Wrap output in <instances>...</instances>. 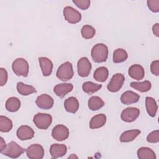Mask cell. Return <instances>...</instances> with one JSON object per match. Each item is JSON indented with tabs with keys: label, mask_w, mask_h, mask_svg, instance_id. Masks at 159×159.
Masks as SVG:
<instances>
[{
	"label": "cell",
	"mask_w": 159,
	"mask_h": 159,
	"mask_svg": "<svg viewBox=\"0 0 159 159\" xmlns=\"http://www.w3.org/2000/svg\"><path fill=\"white\" fill-rule=\"evenodd\" d=\"M91 54L92 59L94 62H104L108 57V48L104 43H97L93 47Z\"/></svg>",
	"instance_id": "1"
},
{
	"label": "cell",
	"mask_w": 159,
	"mask_h": 159,
	"mask_svg": "<svg viewBox=\"0 0 159 159\" xmlns=\"http://www.w3.org/2000/svg\"><path fill=\"white\" fill-rule=\"evenodd\" d=\"M12 70L17 76L27 77L29 74V65L24 58H17L12 62Z\"/></svg>",
	"instance_id": "2"
},
{
	"label": "cell",
	"mask_w": 159,
	"mask_h": 159,
	"mask_svg": "<svg viewBox=\"0 0 159 159\" xmlns=\"http://www.w3.org/2000/svg\"><path fill=\"white\" fill-rule=\"evenodd\" d=\"M74 75L72 64L69 61H66L62 63L58 68L56 75L57 77L63 81H66L71 80Z\"/></svg>",
	"instance_id": "3"
},
{
	"label": "cell",
	"mask_w": 159,
	"mask_h": 159,
	"mask_svg": "<svg viewBox=\"0 0 159 159\" xmlns=\"http://www.w3.org/2000/svg\"><path fill=\"white\" fill-rule=\"evenodd\" d=\"M25 152L24 148L18 145L16 142L11 141L7 145L6 148L1 152L4 155L12 158L19 157Z\"/></svg>",
	"instance_id": "4"
},
{
	"label": "cell",
	"mask_w": 159,
	"mask_h": 159,
	"mask_svg": "<svg viewBox=\"0 0 159 159\" xmlns=\"http://www.w3.org/2000/svg\"><path fill=\"white\" fill-rule=\"evenodd\" d=\"M33 122L37 128L46 130L52 122V117L48 114L37 113L34 116Z\"/></svg>",
	"instance_id": "5"
},
{
	"label": "cell",
	"mask_w": 159,
	"mask_h": 159,
	"mask_svg": "<svg viewBox=\"0 0 159 159\" xmlns=\"http://www.w3.org/2000/svg\"><path fill=\"white\" fill-rule=\"evenodd\" d=\"M63 13L65 19L70 24H75L81 20V13L71 6L65 7Z\"/></svg>",
	"instance_id": "6"
},
{
	"label": "cell",
	"mask_w": 159,
	"mask_h": 159,
	"mask_svg": "<svg viewBox=\"0 0 159 159\" xmlns=\"http://www.w3.org/2000/svg\"><path fill=\"white\" fill-rule=\"evenodd\" d=\"M124 81L125 77L122 74L116 73L114 75L107 86L108 91L111 93H116L119 91L122 87Z\"/></svg>",
	"instance_id": "7"
},
{
	"label": "cell",
	"mask_w": 159,
	"mask_h": 159,
	"mask_svg": "<svg viewBox=\"0 0 159 159\" xmlns=\"http://www.w3.org/2000/svg\"><path fill=\"white\" fill-rule=\"evenodd\" d=\"M52 136L57 141L65 140L69 137V130L64 125H57L52 129Z\"/></svg>",
	"instance_id": "8"
},
{
	"label": "cell",
	"mask_w": 159,
	"mask_h": 159,
	"mask_svg": "<svg viewBox=\"0 0 159 159\" xmlns=\"http://www.w3.org/2000/svg\"><path fill=\"white\" fill-rule=\"evenodd\" d=\"M140 115V110L137 107H129L124 109L120 114L121 119L125 122H132Z\"/></svg>",
	"instance_id": "9"
},
{
	"label": "cell",
	"mask_w": 159,
	"mask_h": 159,
	"mask_svg": "<svg viewBox=\"0 0 159 159\" xmlns=\"http://www.w3.org/2000/svg\"><path fill=\"white\" fill-rule=\"evenodd\" d=\"M91 64L87 57L81 58L77 63V70L79 76L87 77L91 70Z\"/></svg>",
	"instance_id": "10"
},
{
	"label": "cell",
	"mask_w": 159,
	"mask_h": 159,
	"mask_svg": "<svg viewBox=\"0 0 159 159\" xmlns=\"http://www.w3.org/2000/svg\"><path fill=\"white\" fill-rule=\"evenodd\" d=\"M27 157L30 159H42L44 156L43 147L40 144H32L25 150Z\"/></svg>",
	"instance_id": "11"
},
{
	"label": "cell",
	"mask_w": 159,
	"mask_h": 159,
	"mask_svg": "<svg viewBox=\"0 0 159 159\" xmlns=\"http://www.w3.org/2000/svg\"><path fill=\"white\" fill-rule=\"evenodd\" d=\"M37 106L42 109H50L53 106V99L47 94H42L39 96L35 101Z\"/></svg>",
	"instance_id": "12"
},
{
	"label": "cell",
	"mask_w": 159,
	"mask_h": 159,
	"mask_svg": "<svg viewBox=\"0 0 159 159\" xmlns=\"http://www.w3.org/2000/svg\"><path fill=\"white\" fill-rule=\"evenodd\" d=\"M16 134L20 140H28L34 137V131L30 126L24 125L18 128Z\"/></svg>",
	"instance_id": "13"
},
{
	"label": "cell",
	"mask_w": 159,
	"mask_h": 159,
	"mask_svg": "<svg viewBox=\"0 0 159 159\" xmlns=\"http://www.w3.org/2000/svg\"><path fill=\"white\" fill-rule=\"evenodd\" d=\"M67 152V147L64 144L54 143L50 147V154L52 158H57L64 156Z\"/></svg>",
	"instance_id": "14"
},
{
	"label": "cell",
	"mask_w": 159,
	"mask_h": 159,
	"mask_svg": "<svg viewBox=\"0 0 159 159\" xmlns=\"http://www.w3.org/2000/svg\"><path fill=\"white\" fill-rule=\"evenodd\" d=\"M128 73L132 78L137 81L142 80L145 76V71L143 68L138 64H134L130 66Z\"/></svg>",
	"instance_id": "15"
},
{
	"label": "cell",
	"mask_w": 159,
	"mask_h": 159,
	"mask_svg": "<svg viewBox=\"0 0 159 159\" xmlns=\"http://www.w3.org/2000/svg\"><path fill=\"white\" fill-rule=\"evenodd\" d=\"M39 61L43 75L44 76H50L53 70V66L52 61L47 57L39 58Z\"/></svg>",
	"instance_id": "16"
},
{
	"label": "cell",
	"mask_w": 159,
	"mask_h": 159,
	"mask_svg": "<svg viewBox=\"0 0 159 159\" xmlns=\"http://www.w3.org/2000/svg\"><path fill=\"white\" fill-rule=\"evenodd\" d=\"M73 88V86L71 83H60L58 84L53 88V91L55 94L60 97L63 98L68 93L71 92Z\"/></svg>",
	"instance_id": "17"
},
{
	"label": "cell",
	"mask_w": 159,
	"mask_h": 159,
	"mask_svg": "<svg viewBox=\"0 0 159 159\" xmlns=\"http://www.w3.org/2000/svg\"><path fill=\"white\" fill-rule=\"evenodd\" d=\"M140 99V96L132 91L124 92L120 96V101L125 105L132 104L137 102Z\"/></svg>",
	"instance_id": "18"
},
{
	"label": "cell",
	"mask_w": 159,
	"mask_h": 159,
	"mask_svg": "<svg viewBox=\"0 0 159 159\" xmlns=\"http://www.w3.org/2000/svg\"><path fill=\"white\" fill-rule=\"evenodd\" d=\"M64 107L67 112L75 114L78 110L79 102L76 98L73 96L70 97L65 100Z\"/></svg>",
	"instance_id": "19"
},
{
	"label": "cell",
	"mask_w": 159,
	"mask_h": 159,
	"mask_svg": "<svg viewBox=\"0 0 159 159\" xmlns=\"http://www.w3.org/2000/svg\"><path fill=\"white\" fill-rule=\"evenodd\" d=\"M106 116L104 114H99L93 116L89 122V127L91 129L100 128L105 125Z\"/></svg>",
	"instance_id": "20"
},
{
	"label": "cell",
	"mask_w": 159,
	"mask_h": 159,
	"mask_svg": "<svg viewBox=\"0 0 159 159\" xmlns=\"http://www.w3.org/2000/svg\"><path fill=\"white\" fill-rule=\"evenodd\" d=\"M145 107L146 110L148 115L152 117L156 116L157 109H158V105L157 104L156 101L154 98L152 97L147 96L145 98Z\"/></svg>",
	"instance_id": "21"
},
{
	"label": "cell",
	"mask_w": 159,
	"mask_h": 159,
	"mask_svg": "<svg viewBox=\"0 0 159 159\" xmlns=\"http://www.w3.org/2000/svg\"><path fill=\"white\" fill-rule=\"evenodd\" d=\"M140 130L138 129L129 130L124 132L120 137V141L121 142H130L133 141L139 134Z\"/></svg>",
	"instance_id": "22"
},
{
	"label": "cell",
	"mask_w": 159,
	"mask_h": 159,
	"mask_svg": "<svg viewBox=\"0 0 159 159\" xmlns=\"http://www.w3.org/2000/svg\"><path fill=\"white\" fill-rule=\"evenodd\" d=\"M5 106L7 111L14 112L17 111L20 107V101L16 97H11L7 99Z\"/></svg>",
	"instance_id": "23"
},
{
	"label": "cell",
	"mask_w": 159,
	"mask_h": 159,
	"mask_svg": "<svg viewBox=\"0 0 159 159\" xmlns=\"http://www.w3.org/2000/svg\"><path fill=\"white\" fill-rule=\"evenodd\" d=\"M16 88L18 93L22 96H28L37 92L34 86L25 84L22 82H18L17 83Z\"/></svg>",
	"instance_id": "24"
},
{
	"label": "cell",
	"mask_w": 159,
	"mask_h": 159,
	"mask_svg": "<svg viewBox=\"0 0 159 159\" xmlns=\"http://www.w3.org/2000/svg\"><path fill=\"white\" fill-rule=\"evenodd\" d=\"M109 71L106 67L101 66L98 68L94 72L93 77L98 82H104L108 78Z\"/></svg>",
	"instance_id": "25"
},
{
	"label": "cell",
	"mask_w": 159,
	"mask_h": 159,
	"mask_svg": "<svg viewBox=\"0 0 159 159\" xmlns=\"http://www.w3.org/2000/svg\"><path fill=\"white\" fill-rule=\"evenodd\" d=\"M137 157L139 159H155V152L148 147H141L137 152Z\"/></svg>",
	"instance_id": "26"
},
{
	"label": "cell",
	"mask_w": 159,
	"mask_h": 159,
	"mask_svg": "<svg viewBox=\"0 0 159 159\" xmlns=\"http://www.w3.org/2000/svg\"><path fill=\"white\" fill-rule=\"evenodd\" d=\"M104 102L99 96H92L88 102V107L91 111H97L104 106Z\"/></svg>",
	"instance_id": "27"
},
{
	"label": "cell",
	"mask_w": 159,
	"mask_h": 159,
	"mask_svg": "<svg viewBox=\"0 0 159 159\" xmlns=\"http://www.w3.org/2000/svg\"><path fill=\"white\" fill-rule=\"evenodd\" d=\"M130 86L134 89H136L142 93L148 91L152 87L151 83L147 80L142 82H132L130 83Z\"/></svg>",
	"instance_id": "28"
},
{
	"label": "cell",
	"mask_w": 159,
	"mask_h": 159,
	"mask_svg": "<svg viewBox=\"0 0 159 159\" xmlns=\"http://www.w3.org/2000/svg\"><path fill=\"white\" fill-rule=\"evenodd\" d=\"M128 58L127 52L123 48H117L113 52V61L115 63H122L125 61Z\"/></svg>",
	"instance_id": "29"
},
{
	"label": "cell",
	"mask_w": 159,
	"mask_h": 159,
	"mask_svg": "<svg viewBox=\"0 0 159 159\" xmlns=\"http://www.w3.org/2000/svg\"><path fill=\"white\" fill-rule=\"evenodd\" d=\"M102 88L101 84L94 83L91 81H86L82 85L83 91L89 94L97 92Z\"/></svg>",
	"instance_id": "30"
},
{
	"label": "cell",
	"mask_w": 159,
	"mask_h": 159,
	"mask_svg": "<svg viewBox=\"0 0 159 159\" xmlns=\"http://www.w3.org/2000/svg\"><path fill=\"white\" fill-rule=\"evenodd\" d=\"M12 128V122L8 117L0 116V131L1 132H8Z\"/></svg>",
	"instance_id": "31"
},
{
	"label": "cell",
	"mask_w": 159,
	"mask_h": 159,
	"mask_svg": "<svg viewBox=\"0 0 159 159\" xmlns=\"http://www.w3.org/2000/svg\"><path fill=\"white\" fill-rule=\"evenodd\" d=\"M81 34L84 39H90L94 36L96 34V30L91 25H85L81 28Z\"/></svg>",
	"instance_id": "32"
},
{
	"label": "cell",
	"mask_w": 159,
	"mask_h": 159,
	"mask_svg": "<svg viewBox=\"0 0 159 159\" xmlns=\"http://www.w3.org/2000/svg\"><path fill=\"white\" fill-rule=\"evenodd\" d=\"M73 2L82 10H86L90 6L89 0H73Z\"/></svg>",
	"instance_id": "33"
},
{
	"label": "cell",
	"mask_w": 159,
	"mask_h": 159,
	"mask_svg": "<svg viewBox=\"0 0 159 159\" xmlns=\"http://www.w3.org/2000/svg\"><path fill=\"white\" fill-rule=\"evenodd\" d=\"M147 141L149 143H158L159 142L158 130H156L150 132L147 137Z\"/></svg>",
	"instance_id": "34"
},
{
	"label": "cell",
	"mask_w": 159,
	"mask_h": 159,
	"mask_svg": "<svg viewBox=\"0 0 159 159\" xmlns=\"http://www.w3.org/2000/svg\"><path fill=\"white\" fill-rule=\"evenodd\" d=\"M147 6L153 12L159 11V0H148L147 1Z\"/></svg>",
	"instance_id": "35"
},
{
	"label": "cell",
	"mask_w": 159,
	"mask_h": 159,
	"mask_svg": "<svg viewBox=\"0 0 159 159\" xmlns=\"http://www.w3.org/2000/svg\"><path fill=\"white\" fill-rule=\"evenodd\" d=\"M8 78L7 72L3 68H0V86H3L7 82Z\"/></svg>",
	"instance_id": "36"
},
{
	"label": "cell",
	"mask_w": 159,
	"mask_h": 159,
	"mask_svg": "<svg viewBox=\"0 0 159 159\" xmlns=\"http://www.w3.org/2000/svg\"><path fill=\"white\" fill-rule=\"evenodd\" d=\"M150 71L151 73L155 75H159V61L158 60L153 61L150 65Z\"/></svg>",
	"instance_id": "37"
},
{
	"label": "cell",
	"mask_w": 159,
	"mask_h": 159,
	"mask_svg": "<svg viewBox=\"0 0 159 159\" xmlns=\"http://www.w3.org/2000/svg\"><path fill=\"white\" fill-rule=\"evenodd\" d=\"M152 31L153 34L156 37H158L159 36V24L158 23H156L152 26Z\"/></svg>",
	"instance_id": "38"
},
{
	"label": "cell",
	"mask_w": 159,
	"mask_h": 159,
	"mask_svg": "<svg viewBox=\"0 0 159 159\" xmlns=\"http://www.w3.org/2000/svg\"><path fill=\"white\" fill-rule=\"evenodd\" d=\"M7 145L2 137H0V152H2L6 147Z\"/></svg>",
	"instance_id": "39"
},
{
	"label": "cell",
	"mask_w": 159,
	"mask_h": 159,
	"mask_svg": "<svg viewBox=\"0 0 159 159\" xmlns=\"http://www.w3.org/2000/svg\"><path fill=\"white\" fill-rule=\"evenodd\" d=\"M71 157H76V158H78L76 156H75V155L74 156V154H73V156H70V157H69V158H71Z\"/></svg>",
	"instance_id": "40"
}]
</instances>
